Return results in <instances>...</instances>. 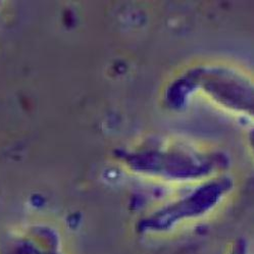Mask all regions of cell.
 I'll return each instance as SVG.
<instances>
[{
  "mask_svg": "<svg viewBox=\"0 0 254 254\" xmlns=\"http://www.w3.org/2000/svg\"><path fill=\"white\" fill-rule=\"evenodd\" d=\"M232 188L229 179L206 181L188 195L147 219L142 230L147 233H166L184 223L201 219L223 202Z\"/></svg>",
  "mask_w": 254,
  "mask_h": 254,
  "instance_id": "cell-1",
  "label": "cell"
},
{
  "mask_svg": "<svg viewBox=\"0 0 254 254\" xmlns=\"http://www.w3.org/2000/svg\"><path fill=\"white\" fill-rule=\"evenodd\" d=\"M189 83L229 110L254 116V85L236 72L223 68H203L192 71Z\"/></svg>",
  "mask_w": 254,
  "mask_h": 254,
  "instance_id": "cell-2",
  "label": "cell"
},
{
  "mask_svg": "<svg viewBox=\"0 0 254 254\" xmlns=\"http://www.w3.org/2000/svg\"><path fill=\"white\" fill-rule=\"evenodd\" d=\"M0 254H64L59 240L48 236L39 238L11 236L0 240Z\"/></svg>",
  "mask_w": 254,
  "mask_h": 254,
  "instance_id": "cell-3",
  "label": "cell"
},
{
  "mask_svg": "<svg viewBox=\"0 0 254 254\" xmlns=\"http://www.w3.org/2000/svg\"><path fill=\"white\" fill-rule=\"evenodd\" d=\"M226 254H251L247 244L244 241H235L232 243L228 250L226 251Z\"/></svg>",
  "mask_w": 254,
  "mask_h": 254,
  "instance_id": "cell-4",
  "label": "cell"
}]
</instances>
